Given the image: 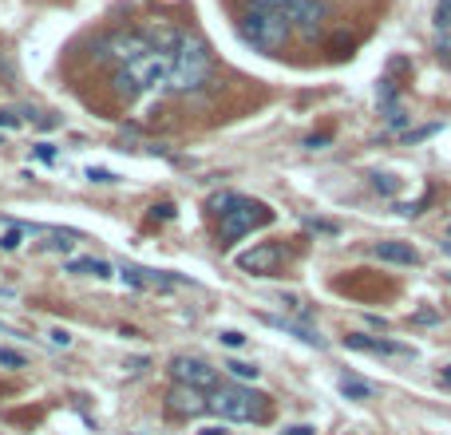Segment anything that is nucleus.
<instances>
[{"label": "nucleus", "instance_id": "1", "mask_svg": "<svg viewBox=\"0 0 451 435\" xmlns=\"http://www.w3.org/2000/svg\"><path fill=\"white\" fill-rule=\"evenodd\" d=\"M210 76H214V52H210V44L190 32H182L178 44L166 52V80H162V87H170V91H198V87L210 83Z\"/></svg>", "mask_w": 451, "mask_h": 435}, {"label": "nucleus", "instance_id": "2", "mask_svg": "<svg viewBox=\"0 0 451 435\" xmlns=\"http://www.w3.org/2000/svg\"><path fill=\"white\" fill-rule=\"evenodd\" d=\"M162 80H166V52H159V48H151V52H143L139 60H131V64H123L119 71H115V80H111V87H115V96L119 99H139V96H146V91H155V87H162Z\"/></svg>", "mask_w": 451, "mask_h": 435}, {"label": "nucleus", "instance_id": "3", "mask_svg": "<svg viewBox=\"0 0 451 435\" xmlns=\"http://www.w3.org/2000/svg\"><path fill=\"white\" fill-rule=\"evenodd\" d=\"M238 36L258 52H277L289 40V24H285V16L277 8H258L254 4V8H245L238 16Z\"/></svg>", "mask_w": 451, "mask_h": 435}, {"label": "nucleus", "instance_id": "4", "mask_svg": "<svg viewBox=\"0 0 451 435\" xmlns=\"http://www.w3.org/2000/svg\"><path fill=\"white\" fill-rule=\"evenodd\" d=\"M265 222H274V210H265L261 202L238 194V198L218 214V238H222V245H234V242H242L245 234L261 230Z\"/></svg>", "mask_w": 451, "mask_h": 435}, {"label": "nucleus", "instance_id": "5", "mask_svg": "<svg viewBox=\"0 0 451 435\" xmlns=\"http://www.w3.org/2000/svg\"><path fill=\"white\" fill-rule=\"evenodd\" d=\"M206 408L214 412V416L230 419V423H254V419L261 416L265 400H261L258 392L242 388V384H226V388H214V392H210Z\"/></svg>", "mask_w": 451, "mask_h": 435}, {"label": "nucleus", "instance_id": "6", "mask_svg": "<svg viewBox=\"0 0 451 435\" xmlns=\"http://www.w3.org/2000/svg\"><path fill=\"white\" fill-rule=\"evenodd\" d=\"M151 48H155V44H151V36H146L143 28H119V32L96 40V60L123 67V64H131V60H139V56L151 52Z\"/></svg>", "mask_w": 451, "mask_h": 435}, {"label": "nucleus", "instance_id": "7", "mask_svg": "<svg viewBox=\"0 0 451 435\" xmlns=\"http://www.w3.org/2000/svg\"><path fill=\"white\" fill-rule=\"evenodd\" d=\"M289 12H285V24L301 32V40H317L324 32V24H329V4L324 0H293L285 4Z\"/></svg>", "mask_w": 451, "mask_h": 435}, {"label": "nucleus", "instance_id": "8", "mask_svg": "<svg viewBox=\"0 0 451 435\" xmlns=\"http://www.w3.org/2000/svg\"><path fill=\"white\" fill-rule=\"evenodd\" d=\"M170 376H175V384H186L194 392H214L218 384V368H210L206 360H198V356H175L170 360Z\"/></svg>", "mask_w": 451, "mask_h": 435}, {"label": "nucleus", "instance_id": "9", "mask_svg": "<svg viewBox=\"0 0 451 435\" xmlns=\"http://www.w3.org/2000/svg\"><path fill=\"white\" fill-rule=\"evenodd\" d=\"M281 261H285L281 245H254V249L238 254V269H245V274H274Z\"/></svg>", "mask_w": 451, "mask_h": 435}, {"label": "nucleus", "instance_id": "10", "mask_svg": "<svg viewBox=\"0 0 451 435\" xmlns=\"http://www.w3.org/2000/svg\"><path fill=\"white\" fill-rule=\"evenodd\" d=\"M166 408H170L175 416H202V412H206V400H202V392H194V388H186V384H175L170 396H166Z\"/></svg>", "mask_w": 451, "mask_h": 435}, {"label": "nucleus", "instance_id": "11", "mask_svg": "<svg viewBox=\"0 0 451 435\" xmlns=\"http://www.w3.org/2000/svg\"><path fill=\"white\" fill-rule=\"evenodd\" d=\"M349 348L356 353H380V356H412V348H404L396 340H376V337H344Z\"/></svg>", "mask_w": 451, "mask_h": 435}, {"label": "nucleus", "instance_id": "12", "mask_svg": "<svg viewBox=\"0 0 451 435\" xmlns=\"http://www.w3.org/2000/svg\"><path fill=\"white\" fill-rule=\"evenodd\" d=\"M376 258L396 261V265H419V254L408 242H376Z\"/></svg>", "mask_w": 451, "mask_h": 435}, {"label": "nucleus", "instance_id": "13", "mask_svg": "<svg viewBox=\"0 0 451 435\" xmlns=\"http://www.w3.org/2000/svg\"><path fill=\"white\" fill-rule=\"evenodd\" d=\"M258 321L274 324V328H285V333H293L297 340H305V344H313V348H324V340L317 337L313 328H305V324H293V321H285V317H270V313H258Z\"/></svg>", "mask_w": 451, "mask_h": 435}, {"label": "nucleus", "instance_id": "14", "mask_svg": "<svg viewBox=\"0 0 451 435\" xmlns=\"http://www.w3.org/2000/svg\"><path fill=\"white\" fill-rule=\"evenodd\" d=\"M67 274H91V277H111L115 269L107 265V261L99 258H72L67 261Z\"/></svg>", "mask_w": 451, "mask_h": 435}, {"label": "nucleus", "instance_id": "15", "mask_svg": "<svg viewBox=\"0 0 451 435\" xmlns=\"http://www.w3.org/2000/svg\"><path fill=\"white\" fill-rule=\"evenodd\" d=\"M340 392H344L349 400H368L372 384H364V380H340Z\"/></svg>", "mask_w": 451, "mask_h": 435}, {"label": "nucleus", "instance_id": "16", "mask_svg": "<svg viewBox=\"0 0 451 435\" xmlns=\"http://www.w3.org/2000/svg\"><path fill=\"white\" fill-rule=\"evenodd\" d=\"M372 190L376 194H400V178L380 170V175H372Z\"/></svg>", "mask_w": 451, "mask_h": 435}, {"label": "nucleus", "instance_id": "17", "mask_svg": "<svg viewBox=\"0 0 451 435\" xmlns=\"http://www.w3.org/2000/svg\"><path fill=\"white\" fill-rule=\"evenodd\" d=\"M226 368H230L234 380H258V368H254V364H245V360H230Z\"/></svg>", "mask_w": 451, "mask_h": 435}, {"label": "nucleus", "instance_id": "18", "mask_svg": "<svg viewBox=\"0 0 451 435\" xmlns=\"http://www.w3.org/2000/svg\"><path fill=\"white\" fill-rule=\"evenodd\" d=\"M435 28H439V32H451V0H439V4H435Z\"/></svg>", "mask_w": 451, "mask_h": 435}, {"label": "nucleus", "instance_id": "19", "mask_svg": "<svg viewBox=\"0 0 451 435\" xmlns=\"http://www.w3.org/2000/svg\"><path fill=\"white\" fill-rule=\"evenodd\" d=\"M439 123H428V127H416V131H404V143H416V139H432Z\"/></svg>", "mask_w": 451, "mask_h": 435}, {"label": "nucleus", "instance_id": "20", "mask_svg": "<svg viewBox=\"0 0 451 435\" xmlns=\"http://www.w3.org/2000/svg\"><path fill=\"white\" fill-rule=\"evenodd\" d=\"M234 198H238V194H230V190L214 194V198H210V206H206V210H214V214H222V210L230 206V202H234Z\"/></svg>", "mask_w": 451, "mask_h": 435}, {"label": "nucleus", "instance_id": "21", "mask_svg": "<svg viewBox=\"0 0 451 435\" xmlns=\"http://www.w3.org/2000/svg\"><path fill=\"white\" fill-rule=\"evenodd\" d=\"M0 364H8V368H24L28 360H24L20 353H12V348H0Z\"/></svg>", "mask_w": 451, "mask_h": 435}, {"label": "nucleus", "instance_id": "22", "mask_svg": "<svg viewBox=\"0 0 451 435\" xmlns=\"http://www.w3.org/2000/svg\"><path fill=\"white\" fill-rule=\"evenodd\" d=\"M388 127L396 131V127H408V111H400V107H388Z\"/></svg>", "mask_w": 451, "mask_h": 435}, {"label": "nucleus", "instance_id": "23", "mask_svg": "<svg viewBox=\"0 0 451 435\" xmlns=\"http://www.w3.org/2000/svg\"><path fill=\"white\" fill-rule=\"evenodd\" d=\"M151 218H155V222H166V218H175V206H170V202H159V206L151 210Z\"/></svg>", "mask_w": 451, "mask_h": 435}, {"label": "nucleus", "instance_id": "24", "mask_svg": "<svg viewBox=\"0 0 451 435\" xmlns=\"http://www.w3.org/2000/svg\"><path fill=\"white\" fill-rule=\"evenodd\" d=\"M20 234H24V230H8V234H4V238H0V249H16V245H20Z\"/></svg>", "mask_w": 451, "mask_h": 435}, {"label": "nucleus", "instance_id": "25", "mask_svg": "<svg viewBox=\"0 0 451 435\" xmlns=\"http://www.w3.org/2000/svg\"><path fill=\"white\" fill-rule=\"evenodd\" d=\"M309 226H313V230H321V234H340L337 222H324V218H309Z\"/></svg>", "mask_w": 451, "mask_h": 435}, {"label": "nucleus", "instance_id": "26", "mask_svg": "<svg viewBox=\"0 0 451 435\" xmlns=\"http://www.w3.org/2000/svg\"><path fill=\"white\" fill-rule=\"evenodd\" d=\"M48 337H52V344H60V348H67V344H72V333H67V328H52Z\"/></svg>", "mask_w": 451, "mask_h": 435}, {"label": "nucleus", "instance_id": "27", "mask_svg": "<svg viewBox=\"0 0 451 435\" xmlns=\"http://www.w3.org/2000/svg\"><path fill=\"white\" fill-rule=\"evenodd\" d=\"M36 159H40V162H56V146L40 143V146H36Z\"/></svg>", "mask_w": 451, "mask_h": 435}, {"label": "nucleus", "instance_id": "28", "mask_svg": "<svg viewBox=\"0 0 451 435\" xmlns=\"http://www.w3.org/2000/svg\"><path fill=\"white\" fill-rule=\"evenodd\" d=\"M87 178H91V182H115L119 175H111V170H99V166H91V170H87Z\"/></svg>", "mask_w": 451, "mask_h": 435}, {"label": "nucleus", "instance_id": "29", "mask_svg": "<svg viewBox=\"0 0 451 435\" xmlns=\"http://www.w3.org/2000/svg\"><path fill=\"white\" fill-rule=\"evenodd\" d=\"M222 344H230V348H242V344H245V337H242V333H234V328H230V333H222Z\"/></svg>", "mask_w": 451, "mask_h": 435}, {"label": "nucleus", "instance_id": "30", "mask_svg": "<svg viewBox=\"0 0 451 435\" xmlns=\"http://www.w3.org/2000/svg\"><path fill=\"white\" fill-rule=\"evenodd\" d=\"M301 146H309V150H321V146H329V135H309Z\"/></svg>", "mask_w": 451, "mask_h": 435}, {"label": "nucleus", "instance_id": "31", "mask_svg": "<svg viewBox=\"0 0 451 435\" xmlns=\"http://www.w3.org/2000/svg\"><path fill=\"white\" fill-rule=\"evenodd\" d=\"M416 321H419V324H435V321H439V313H435V309H419Z\"/></svg>", "mask_w": 451, "mask_h": 435}, {"label": "nucleus", "instance_id": "32", "mask_svg": "<svg viewBox=\"0 0 451 435\" xmlns=\"http://www.w3.org/2000/svg\"><path fill=\"white\" fill-rule=\"evenodd\" d=\"M281 435H317V432H313L309 423H297V427H285V432H281Z\"/></svg>", "mask_w": 451, "mask_h": 435}, {"label": "nucleus", "instance_id": "33", "mask_svg": "<svg viewBox=\"0 0 451 435\" xmlns=\"http://www.w3.org/2000/svg\"><path fill=\"white\" fill-rule=\"evenodd\" d=\"M439 60L451 67V40H439Z\"/></svg>", "mask_w": 451, "mask_h": 435}, {"label": "nucleus", "instance_id": "34", "mask_svg": "<svg viewBox=\"0 0 451 435\" xmlns=\"http://www.w3.org/2000/svg\"><path fill=\"white\" fill-rule=\"evenodd\" d=\"M258 8H285V4H293V0H254Z\"/></svg>", "mask_w": 451, "mask_h": 435}, {"label": "nucleus", "instance_id": "35", "mask_svg": "<svg viewBox=\"0 0 451 435\" xmlns=\"http://www.w3.org/2000/svg\"><path fill=\"white\" fill-rule=\"evenodd\" d=\"M0 127H20V119L16 115H8V111H0Z\"/></svg>", "mask_w": 451, "mask_h": 435}, {"label": "nucleus", "instance_id": "36", "mask_svg": "<svg viewBox=\"0 0 451 435\" xmlns=\"http://www.w3.org/2000/svg\"><path fill=\"white\" fill-rule=\"evenodd\" d=\"M198 435H226V427H218V423H210V427H202Z\"/></svg>", "mask_w": 451, "mask_h": 435}, {"label": "nucleus", "instance_id": "37", "mask_svg": "<svg viewBox=\"0 0 451 435\" xmlns=\"http://www.w3.org/2000/svg\"><path fill=\"white\" fill-rule=\"evenodd\" d=\"M443 384H451V368H443Z\"/></svg>", "mask_w": 451, "mask_h": 435}, {"label": "nucleus", "instance_id": "38", "mask_svg": "<svg viewBox=\"0 0 451 435\" xmlns=\"http://www.w3.org/2000/svg\"><path fill=\"white\" fill-rule=\"evenodd\" d=\"M443 254H448V258H451V242H443Z\"/></svg>", "mask_w": 451, "mask_h": 435}, {"label": "nucleus", "instance_id": "39", "mask_svg": "<svg viewBox=\"0 0 451 435\" xmlns=\"http://www.w3.org/2000/svg\"><path fill=\"white\" fill-rule=\"evenodd\" d=\"M448 230H451V226H448Z\"/></svg>", "mask_w": 451, "mask_h": 435}]
</instances>
